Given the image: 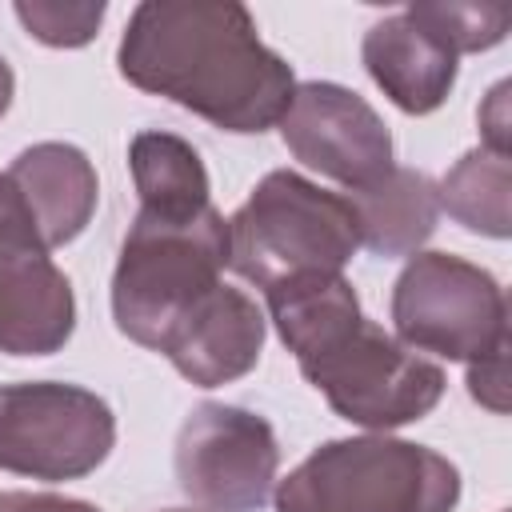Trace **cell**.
Listing matches in <instances>:
<instances>
[{
  "instance_id": "cell-1",
  "label": "cell",
  "mask_w": 512,
  "mask_h": 512,
  "mask_svg": "<svg viewBox=\"0 0 512 512\" xmlns=\"http://www.w3.org/2000/svg\"><path fill=\"white\" fill-rule=\"evenodd\" d=\"M116 68L132 88L164 96L236 136L276 128L296 88L292 64L260 40L252 12L236 0L136 4Z\"/></svg>"
},
{
  "instance_id": "cell-2",
  "label": "cell",
  "mask_w": 512,
  "mask_h": 512,
  "mask_svg": "<svg viewBox=\"0 0 512 512\" xmlns=\"http://www.w3.org/2000/svg\"><path fill=\"white\" fill-rule=\"evenodd\" d=\"M264 296L276 336L336 416L388 432L440 404L444 368L368 320L344 272L296 276Z\"/></svg>"
},
{
  "instance_id": "cell-3",
  "label": "cell",
  "mask_w": 512,
  "mask_h": 512,
  "mask_svg": "<svg viewBox=\"0 0 512 512\" xmlns=\"http://www.w3.org/2000/svg\"><path fill=\"white\" fill-rule=\"evenodd\" d=\"M224 268L228 220L212 204L192 216L136 212L112 272L116 328L132 344L160 352L172 328L220 284Z\"/></svg>"
},
{
  "instance_id": "cell-4",
  "label": "cell",
  "mask_w": 512,
  "mask_h": 512,
  "mask_svg": "<svg viewBox=\"0 0 512 512\" xmlns=\"http://www.w3.org/2000/svg\"><path fill=\"white\" fill-rule=\"evenodd\" d=\"M272 500L276 512H452L460 472L428 444L372 432L308 452Z\"/></svg>"
},
{
  "instance_id": "cell-5",
  "label": "cell",
  "mask_w": 512,
  "mask_h": 512,
  "mask_svg": "<svg viewBox=\"0 0 512 512\" xmlns=\"http://www.w3.org/2000/svg\"><path fill=\"white\" fill-rule=\"evenodd\" d=\"M356 248L360 228L348 196L288 168L268 172L228 220V268L264 292L296 276L344 272Z\"/></svg>"
},
{
  "instance_id": "cell-6",
  "label": "cell",
  "mask_w": 512,
  "mask_h": 512,
  "mask_svg": "<svg viewBox=\"0 0 512 512\" xmlns=\"http://www.w3.org/2000/svg\"><path fill=\"white\" fill-rule=\"evenodd\" d=\"M392 328L420 356L472 364L508 344V300L488 268L452 252H416L392 284Z\"/></svg>"
},
{
  "instance_id": "cell-7",
  "label": "cell",
  "mask_w": 512,
  "mask_h": 512,
  "mask_svg": "<svg viewBox=\"0 0 512 512\" xmlns=\"http://www.w3.org/2000/svg\"><path fill=\"white\" fill-rule=\"evenodd\" d=\"M116 448V416L104 396L60 384L24 380L0 388V468L32 480H80Z\"/></svg>"
},
{
  "instance_id": "cell-8",
  "label": "cell",
  "mask_w": 512,
  "mask_h": 512,
  "mask_svg": "<svg viewBox=\"0 0 512 512\" xmlns=\"http://www.w3.org/2000/svg\"><path fill=\"white\" fill-rule=\"evenodd\" d=\"M172 464L200 512H260L276 488L280 444L260 412L208 400L180 424Z\"/></svg>"
},
{
  "instance_id": "cell-9",
  "label": "cell",
  "mask_w": 512,
  "mask_h": 512,
  "mask_svg": "<svg viewBox=\"0 0 512 512\" xmlns=\"http://www.w3.org/2000/svg\"><path fill=\"white\" fill-rule=\"evenodd\" d=\"M276 128L288 152L304 168L344 184L348 192L368 188L396 168L388 124L360 92L344 84L332 80L296 84Z\"/></svg>"
},
{
  "instance_id": "cell-10",
  "label": "cell",
  "mask_w": 512,
  "mask_h": 512,
  "mask_svg": "<svg viewBox=\"0 0 512 512\" xmlns=\"http://www.w3.org/2000/svg\"><path fill=\"white\" fill-rule=\"evenodd\" d=\"M72 332V284L40 244L32 216H0V352L52 356L72 340Z\"/></svg>"
},
{
  "instance_id": "cell-11",
  "label": "cell",
  "mask_w": 512,
  "mask_h": 512,
  "mask_svg": "<svg viewBox=\"0 0 512 512\" xmlns=\"http://www.w3.org/2000/svg\"><path fill=\"white\" fill-rule=\"evenodd\" d=\"M264 332H268V320L256 308V300L232 284H216L172 328L160 356H168L188 384L220 388L248 376L260 364Z\"/></svg>"
},
{
  "instance_id": "cell-12",
  "label": "cell",
  "mask_w": 512,
  "mask_h": 512,
  "mask_svg": "<svg viewBox=\"0 0 512 512\" xmlns=\"http://www.w3.org/2000/svg\"><path fill=\"white\" fill-rule=\"evenodd\" d=\"M4 176L20 192V200L32 216V228L48 252L72 244L96 216L100 180H96L92 160L76 144L40 140V144L16 152V160L8 164Z\"/></svg>"
},
{
  "instance_id": "cell-13",
  "label": "cell",
  "mask_w": 512,
  "mask_h": 512,
  "mask_svg": "<svg viewBox=\"0 0 512 512\" xmlns=\"http://www.w3.org/2000/svg\"><path fill=\"white\" fill-rule=\"evenodd\" d=\"M360 60L376 88L408 116L436 112L456 88V56L404 12L376 20L360 40Z\"/></svg>"
},
{
  "instance_id": "cell-14",
  "label": "cell",
  "mask_w": 512,
  "mask_h": 512,
  "mask_svg": "<svg viewBox=\"0 0 512 512\" xmlns=\"http://www.w3.org/2000/svg\"><path fill=\"white\" fill-rule=\"evenodd\" d=\"M348 204L356 212L360 244L384 260L416 256L440 220L436 184L424 172L400 164L384 172L376 184L348 192Z\"/></svg>"
},
{
  "instance_id": "cell-15",
  "label": "cell",
  "mask_w": 512,
  "mask_h": 512,
  "mask_svg": "<svg viewBox=\"0 0 512 512\" xmlns=\"http://www.w3.org/2000/svg\"><path fill=\"white\" fill-rule=\"evenodd\" d=\"M128 168L140 196V212L192 216L212 204V184L200 152L176 132H136L128 144Z\"/></svg>"
},
{
  "instance_id": "cell-16",
  "label": "cell",
  "mask_w": 512,
  "mask_h": 512,
  "mask_svg": "<svg viewBox=\"0 0 512 512\" xmlns=\"http://www.w3.org/2000/svg\"><path fill=\"white\" fill-rule=\"evenodd\" d=\"M436 204L468 232L508 240L512 232V160L492 148L464 152L436 184Z\"/></svg>"
},
{
  "instance_id": "cell-17",
  "label": "cell",
  "mask_w": 512,
  "mask_h": 512,
  "mask_svg": "<svg viewBox=\"0 0 512 512\" xmlns=\"http://www.w3.org/2000/svg\"><path fill=\"white\" fill-rule=\"evenodd\" d=\"M404 16L416 28H424L436 44H444L456 60L464 52L496 48L512 28L508 4H476V0H420V4H408Z\"/></svg>"
},
{
  "instance_id": "cell-18",
  "label": "cell",
  "mask_w": 512,
  "mask_h": 512,
  "mask_svg": "<svg viewBox=\"0 0 512 512\" xmlns=\"http://www.w3.org/2000/svg\"><path fill=\"white\" fill-rule=\"evenodd\" d=\"M16 20L24 32L48 48H84L100 24H104V4H60V0H16Z\"/></svg>"
},
{
  "instance_id": "cell-19",
  "label": "cell",
  "mask_w": 512,
  "mask_h": 512,
  "mask_svg": "<svg viewBox=\"0 0 512 512\" xmlns=\"http://www.w3.org/2000/svg\"><path fill=\"white\" fill-rule=\"evenodd\" d=\"M468 392L480 408L504 416L508 412V344L468 364Z\"/></svg>"
},
{
  "instance_id": "cell-20",
  "label": "cell",
  "mask_w": 512,
  "mask_h": 512,
  "mask_svg": "<svg viewBox=\"0 0 512 512\" xmlns=\"http://www.w3.org/2000/svg\"><path fill=\"white\" fill-rule=\"evenodd\" d=\"M476 120H480V148H492V152H504L508 156V128H512V116H508V80H500L484 104L476 108Z\"/></svg>"
},
{
  "instance_id": "cell-21",
  "label": "cell",
  "mask_w": 512,
  "mask_h": 512,
  "mask_svg": "<svg viewBox=\"0 0 512 512\" xmlns=\"http://www.w3.org/2000/svg\"><path fill=\"white\" fill-rule=\"evenodd\" d=\"M0 512H100V508L56 492H0Z\"/></svg>"
},
{
  "instance_id": "cell-22",
  "label": "cell",
  "mask_w": 512,
  "mask_h": 512,
  "mask_svg": "<svg viewBox=\"0 0 512 512\" xmlns=\"http://www.w3.org/2000/svg\"><path fill=\"white\" fill-rule=\"evenodd\" d=\"M12 212H28V208H24L20 192L12 188V180H8V176H0V216H12Z\"/></svg>"
},
{
  "instance_id": "cell-23",
  "label": "cell",
  "mask_w": 512,
  "mask_h": 512,
  "mask_svg": "<svg viewBox=\"0 0 512 512\" xmlns=\"http://www.w3.org/2000/svg\"><path fill=\"white\" fill-rule=\"evenodd\" d=\"M12 96H16V76H12V68H8V60L0 56V116L12 108Z\"/></svg>"
},
{
  "instance_id": "cell-24",
  "label": "cell",
  "mask_w": 512,
  "mask_h": 512,
  "mask_svg": "<svg viewBox=\"0 0 512 512\" xmlns=\"http://www.w3.org/2000/svg\"><path fill=\"white\" fill-rule=\"evenodd\" d=\"M164 512H192V508H164Z\"/></svg>"
}]
</instances>
